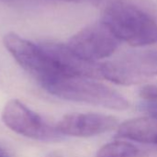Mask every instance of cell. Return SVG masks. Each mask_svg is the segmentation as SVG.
I'll return each mask as SVG.
<instances>
[{
	"mask_svg": "<svg viewBox=\"0 0 157 157\" xmlns=\"http://www.w3.org/2000/svg\"><path fill=\"white\" fill-rule=\"evenodd\" d=\"M39 83L48 93L62 99L120 111L130 108L126 98L93 78L52 75Z\"/></svg>",
	"mask_w": 157,
	"mask_h": 157,
	"instance_id": "obj_1",
	"label": "cell"
},
{
	"mask_svg": "<svg viewBox=\"0 0 157 157\" xmlns=\"http://www.w3.org/2000/svg\"><path fill=\"white\" fill-rule=\"evenodd\" d=\"M104 24L121 40L133 47L157 42V23L140 7L125 0H114L104 9Z\"/></svg>",
	"mask_w": 157,
	"mask_h": 157,
	"instance_id": "obj_2",
	"label": "cell"
},
{
	"mask_svg": "<svg viewBox=\"0 0 157 157\" xmlns=\"http://www.w3.org/2000/svg\"><path fill=\"white\" fill-rule=\"evenodd\" d=\"M101 77L117 85L131 86L157 75V51H140L99 64Z\"/></svg>",
	"mask_w": 157,
	"mask_h": 157,
	"instance_id": "obj_3",
	"label": "cell"
},
{
	"mask_svg": "<svg viewBox=\"0 0 157 157\" xmlns=\"http://www.w3.org/2000/svg\"><path fill=\"white\" fill-rule=\"evenodd\" d=\"M3 123L21 136L41 142H54L63 139L56 127L49 125L42 118L17 99L6 103L1 113Z\"/></svg>",
	"mask_w": 157,
	"mask_h": 157,
	"instance_id": "obj_4",
	"label": "cell"
},
{
	"mask_svg": "<svg viewBox=\"0 0 157 157\" xmlns=\"http://www.w3.org/2000/svg\"><path fill=\"white\" fill-rule=\"evenodd\" d=\"M121 40L102 21L90 24L73 35L67 46L85 61L97 63L111 56Z\"/></svg>",
	"mask_w": 157,
	"mask_h": 157,
	"instance_id": "obj_5",
	"label": "cell"
},
{
	"mask_svg": "<svg viewBox=\"0 0 157 157\" xmlns=\"http://www.w3.org/2000/svg\"><path fill=\"white\" fill-rule=\"evenodd\" d=\"M39 45L43 51L50 66V74L44 78L52 75L82 76L93 79L101 77L99 63L83 60L77 56L67 44L43 41L40 42Z\"/></svg>",
	"mask_w": 157,
	"mask_h": 157,
	"instance_id": "obj_6",
	"label": "cell"
},
{
	"mask_svg": "<svg viewBox=\"0 0 157 157\" xmlns=\"http://www.w3.org/2000/svg\"><path fill=\"white\" fill-rule=\"evenodd\" d=\"M3 44L15 61L38 81L49 75V63L39 43L10 31L3 37Z\"/></svg>",
	"mask_w": 157,
	"mask_h": 157,
	"instance_id": "obj_7",
	"label": "cell"
},
{
	"mask_svg": "<svg viewBox=\"0 0 157 157\" xmlns=\"http://www.w3.org/2000/svg\"><path fill=\"white\" fill-rule=\"evenodd\" d=\"M119 126L118 119L100 113H71L56 124L63 136L92 137L113 131Z\"/></svg>",
	"mask_w": 157,
	"mask_h": 157,
	"instance_id": "obj_8",
	"label": "cell"
},
{
	"mask_svg": "<svg viewBox=\"0 0 157 157\" xmlns=\"http://www.w3.org/2000/svg\"><path fill=\"white\" fill-rule=\"evenodd\" d=\"M117 137L155 144L157 137V121L150 117L126 121L118 127Z\"/></svg>",
	"mask_w": 157,
	"mask_h": 157,
	"instance_id": "obj_9",
	"label": "cell"
},
{
	"mask_svg": "<svg viewBox=\"0 0 157 157\" xmlns=\"http://www.w3.org/2000/svg\"><path fill=\"white\" fill-rule=\"evenodd\" d=\"M141 150L128 142H112L103 145L97 153L96 157H139Z\"/></svg>",
	"mask_w": 157,
	"mask_h": 157,
	"instance_id": "obj_10",
	"label": "cell"
},
{
	"mask_svg": "<svg viewBox=\"0 0 157 157\" xmlns=\"http://www.w3.org/2000/svg\"><path fill=\"white\" fill-rule=\"evenodd\" d=\"M140 97L143 100L157 104V86L146 85L140 89Z\"/></svg>",
	"mask_w": 157,
	"mask_h": 157,
	"instance_id": "obj_11",
	"label": "cell"
},
{
	"mask_svg": "<svg viewBox=\"0 0 157 157\" xmlns=\"http://www.w3.org/2000/svg\"><path fill=\"white\" fill-rule=\"evenodd\" d=\"M62 1H66V2H75V3H79V2H89V3H99L103 0H62Z\"/></svg>",
	"mask_w": 157,
	"mask_h": 157,
	"instance_id": "obj_12",
	"label": "cell"
},
{
	"mask_svg": "<svg viewBox=\"0 0 157 157\" xmlns=\"http://www.w3.org/2000/svg\"><path fill=\"white\" fill-rule=\"evenodd\" d=\"M46 157H63L62 155V154L61 153H59V152H52V153H50Z\"/></svg>",
	"mask_w": 157,
	"mask_h": 157,
	"instance_id": "obj_13",
	"label": "cell"
},
{
	"mask_svg": "<svg viewBox=\"0 0 157 157\" xmlns=\"http://www.w3.org/2000/svg\"><path fill=\"white\" fill-rule=\"evenodd\" d=\"M0 157H10L7 152L0 146Z\"/></svg>",
	"mask_w": 157,
	"mask_h": 157,
	"instance_id": "obj_14",
	"label": "cell"
},
{
	"mask_svg": "<svg viewBox=\"0 0 157 157\" xmlns=\"http://www.w3.org/2000/svg\"><path fill=\"white\" fill-rule=\"evenodd\" d=\"M155 144H156V145H157V137L155 138Z\"/></svg>",
	"mask_w": 157,
	"mask_h": 157,
	"instance_id": "obj_15",
	"label": "cell"
}]
</instances>
